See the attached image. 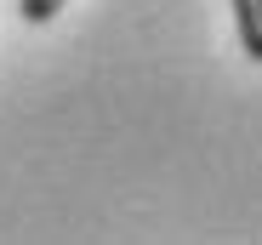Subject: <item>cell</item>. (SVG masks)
I'll return each mask as SVG.
<instances>
[{"label":"cell","mask_w":262,"mask_h":245,"mask_svg":"<svg viewBox=\"0 0 262 245\" xmlns=\"http://www.w3.org/2000/svg\"><path fill=\"white\" fill-rule=\"evenodd\" d=\"M69 6V0H17V12H23V23H52L57 12Z\"/></svg>","instance_id":"cell-2"},{"label":"cell","mask_w":262,"mask_h":245,"mask_svg":"<svg viewBox=\"0 0 262 245\" xmlns=\"http://www.w3.org/2000/svg\"><path fill=\"white\" fill-rule=\"evenodd\" d=\"M234 6V34H239V52L251 63H262V0H228Z\"/></svg>","instance_id":"cell-1"}]
</instances>
